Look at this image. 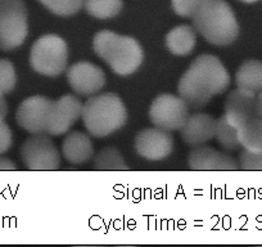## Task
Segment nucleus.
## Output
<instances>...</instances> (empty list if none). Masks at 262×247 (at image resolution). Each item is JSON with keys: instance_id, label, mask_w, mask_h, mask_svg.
Masks as SVG:
<instances>
[{"instance_id": "6e6552de", "label": "nucleus", "mask_w": 262, "mask_h": 247, "mask_svg": "<svg viewBox=\"0 0 262 247\" xmlns=\"http://www.w3.org/2000/svg\"><path fill=\"white\" fill-rule=\"evenodd\" d=\"M189 106L179 95L160 94L152 102L149 118L156 128L166 132H176L184 127L189 117Z\"/></svg>"}, {"instance_id": "cd10ccee", "label": "nucleus", "mask_w": 262, "mask_h": 247, "mask_svg": "<svg viewBox=\"0 0 262 247\" xmlns=\"http://www.w3.org/2000/svg\"><path fill=\"white\" fill-rule=\"evenodd\" d=\"M17 170V165L12 160L0 156V171H12Z\"/></svg>"}, {"instance_id": "a878e982", "label": "nucleus", "mask_w": 262, "mask_h": 247, "mask_svg": "<svg viewBox=\"0 0 262 247\" xmlns=\"http://www.w3.org/2000/svg\"><path fill=\"white\" fill-rule=\"evenodd\" d=\"M239 169L247 171H262V151L253 152L243 148L239 155Z\"/></svg>"}, {"instance_id": "aec40b11", "label": "nucleus", "mask_w": 262, "mask_h": 247, "mask_svg": "<svg viewBox=\"0 0 262 247\" xmlns=\"http://www.w3.org/2000/svg\"><path fill=\"white\" fill-rule=\"evenodd\" d=\"M82 8L94 18H113L122 9V0H82Z\"/></svg>"}, {"instance_id": "f257e3e1", "label": "nucleus", "mask_w": 262, "mask_h": 247, "mask_svg": "<svg viewBox=\"0 0 262 247\" xmlns=\"http://www.w3.org/2000/svg\"><path fill=\"white\" fill-rule=\"evenodd\" d=\"M230 85V75L217 57L211 54L198 55L193 60L178 85L179 97L189 108L200 110L215 95L221 94Z\"/></svg>"}, {"instance_id": "6ab92c4d", "label": "nucleus", "mask_w": 262, "mask_h": 247, "mask_svg": "<svg viewBox=\"0 0 262 247\" xmlns=\"http://www.w3.org/2000/svg\"><path fill=\"white\" fill-rule=\"evenodd\" d=\"M238 138L241 147L244 150L261 152L262 151V120L253 117L243 123L238 129Z\"/></svg>"}, {"instance_id": "412c9836", "label": "nucleus", "mask_w": 262, "mask_h": 247, "mask_svg": "<svg viewBox=\"0 0 262 247\" xmlns=\"http://www.w3.org/2000/svg\"><path fill=\"white\" fill-rule=\"evenodd\" d=\"M94 169L108 171L128 170L122 153L113 147H105L94 156Z\"/></svg>"}, {"instance_id": "b1692460", "label": "nucleus", "mask_w": 262, "mask_h": 247, "mask_svg": "<svg viewBox=\"0 0 262 247\" xmlns=\"http://www.w3.org/2000/svg\"><path fill=\"white\" fill-rule=\"evenodd\" d=\"M17 75L13 64L9 59H0V93L8 94L16 88Z\"/></svg>"}, {"instance_id": "20e7f679", "label": "nucleus", "mask_w": 262, "mask_h": 247, "mask_svg": "<svg viewBox=\"0 0 262 247\" xmlns=\"http://www.w3.org/2000/svg\"><path fill=\"white\" fill-rule=\"evenodd\" d=\"M81 118L90 135L104 138L125 125L127 121V110L117 94L102 93L92 95L82 105Z\"/></svg>"}, {"instance_id": "9d476101", "label": "nucleus", "mask_w": 262, "mask_h": 247, "mask_svg": "<svg viewBox=\"0 0 262 247\" xmlns=\"http://www.w3.org/2000/svg\"><path fill=\"white\" fill-rule=\"evenodd\" d=\"M81 100L75 95H63L59 99L53 102L50 108L49 120H48L47 134L53 137L69 133L74 123L82 115Z\"/></svg>"}, {"instance_id": "c85d7f7f", "label": "nucleus", "mask_w": 262, "mask_h": 247, "mask_svg": "<svg viewBox=\"0 0 262 247\" xmlns=\"http://www.w3.org/2000/svg\"><path fill=\"white\" fill-rule=\"evenodd\" d=\"M8 115V103L4 98L3 93H0V122H3Z\"/></svg>"}, {"instance_id": "4468645a", "label": "nucleus", "mask_w": 262, "mask_h": 247, "mask_svg": "<svg viewBox=\"0 0 262 247\" xmlns=\"http://www.w3.org/2000/svg\"><path fill=\"white\" fill-rule=\"evenodd\" d=\"M256 93L236 88L226 97L224 116L233 127L239 129L247 121L256 117Z\"/></svg>"}, {"instance_id": "4be33fe9", "label": "nucleus", "mask_w": 262, "mask_h": 247, "mask_svg": "<svg viewBox=\"0 0 262 247\" xmlns=\"http://www.w3.org/2000/svg\"><path fill=\"white\" fill-rule=\"evenodd\" d=\"M219 145L226 151H236L241 147L238 138V128L233 127L225 116H221L216 123V134Z\"/></svg>"}, {"instance_id": "0eeeda50", "label": "nucleus", "mask_w": 262, "mask_h": 247, "mask_svg": "<svg viewBox=\"0 0 262 247\" xmlns=\"http://www.w3.org/2000/svg\"><path fill=\"white\" fill-rule=\"evenodd\" d=\"M21 158L30 170L52 171L60 168L59 151L47 133L27 138L21 147Z\"/></svg>"}, {"instance_id": "a211bd4d", "label": "nucleus", "mask_w": 262, "mask_h": 247, "mask_svg": "<svg viewBox=\"0 0 262 247\" xmlns=\"http://www.w3.org/2000/svg\"><path fill=\"white\" fill-rule=\"evenodd\" d=\"M235 84L253 93L262 92V62L251 59L241 65L235 74Z\"/></svg>"}, {"instance_id": "f8f14e48", "label": "nucleus", "mask_w": 262, "mask_h": 247, "mask_svg": "<svg viewBox=\"0 0 262 247\" xmlns=\"http://www.w3.org/2000/svg\"><path fill=\"white\" fill-rule=\"evenodd\" d=\"M67 80L75 93L82 97H92L105 85V74L97 65L82 60L67 70Z\"/></svg>"}, {"instance_id": "2eb2a0df", "label": "nucleus", "mask_w": 262, "mask_h": 247, "mask_svg": "<svg viewBox=\"0 0 262 247\" xmlns=\"http://www.w3.org/2000/svg\"><path fill=\"white\" fill-rule=\"evenodd\" d=\"M216 120L208 113L189 115L184 127L180 129L181 139L189 147H198L210 142L216 134Z\"/></svg>"}, {"instance_id": "5701e85b", "label": "nucleus", "mask_w": 262, "mask_h": 247, "mask_svg": "<svg viewBox=\"0 0 262 247\" xmlns=\"http://www.w3.org/2000/svg\"><path fill=\"white\" fill-rule=\"evenodd\" d=\"M52 13L60 17L76 14L82 8V0H39Z\"/></svg>"}, {"instance_id": "1a4fd4ad", "label": "nucleus", "mask_w": 262, "mask_h": 247, "mask_svg": "<svg viewBox=\"0 0 262 247\" xmlns=\"http://www.w3.org/2000/svg\"><path fill=\"white\" fill-rule=\"evenodd\" d=\"M52 105L53 100L47 97H42V95L26 98L17 110V123L30 134L47 133Z\"/></svg>"}, {"instance_id": "423d86ee", "label": "nucleus", "mask_w": 262, "mask_h": 247, "mask_svg": "<svg viewBox=\"0 0 262 247\" xmlns=\"http://www.w3.org/2000/svg\"><path fill=\"white\" fill-rule=\"evenodd\" d=\"M29 34V16L24 0H0V50L21 47Z\"/></svg>"}, {"instance_id": "7c9ffc66", "label": "nucleus", "mask_w": 262, "mask_h": 247, "mask_svg": "<svg viewBox=\"0 0 262 247\" xmlns=\"http://www.w3.org/2000/svg\"><path fill=\"white\" fill-rule=\"evenodd\" d=\"M241 2H243V3L251 4V3H256V2H258V0H241Z\"/></svg>"}, {"instance_id": "bb28decb", "label": "nucleus", "mask_w": 262, "mask_h": 247, "mask_svg": "<svg viewBox=\"0 0 262 247\" xmlns=\"http://www.w3.org/2000/svg\"><path fill=\"white\" fill-rule=\"evenodd\" d=\"M13 145V135L11 128L6 122H0V155H4L11 150Z\"/></svg>"}, {"instance_id": "f3484780", "label": "nucleus", "mask_w": 262, "mask_h": 247, "mask_svg": "<svg viewBox=\"0 0 262 247\" xmlns=\"http://www.w3.org/2000/svg\"><path fill=\"white\" fill-rule=\"evenodd\" d=\"M196 43V31L194 27L181 25L168 31L166 36V47L175 55H188L193 52Z\"/></svg>"}, {"instance_id": "c756f323", "label": "nucleus", "mask_w": 262, "mask_h": 247, "mask_svg": "<svg viewBox=\"0 0 262 247\" xmlns=\"http://www.w3.org/2000/svg\"><path fill=\"white\" fill-rule=\"evenodd\" d=\"M256 116L262 120V92L257 93V102H256Z\"/></svg>"}, {"instance_id": "39448f33", "label": "nucleus", "mask_w": 262, "mask_h": 247, "mask_svg": "<svg viewBox=\"0 0 262 247\" xmlns=\"http://www.w3.org/2000/svg\"><path fill=\"white\" fill-rule=\"evenodd\" d=\"M30 65L35 72L44 76H59L67 70L69 47L64 39L54 34L40 36L30 53Z\"/></svg>"}, {"instance_id": "dca6fc26", "label": "nucleus", "mask_w": 262, "mask_h": 247, "mask_svg": "<svg viewBox=\"0 0 262 247\" xmlns=\"http://www.w3.org/2000/svg\"><path fill=\"white\" fill-rule=\"evenodd\" d=\"M62 155L72 165L85 163L94 157V146L82 132L69 133L62 143Z\"/></svg>"}, {"instance_id": "393cba45", "label": "nucleus", "mask_w": 262, "mask_h": 247, "mask_svg": "<svg viewBox=\"0 0 262 247\" xmlns=\"http://www.w3.org/2000/svg\"><path fill=\"white\" fill-rule=\"evenodd\" d=\"M206 0H171L172 9L178 16L193 18Z\"/></svg>"}, {"instance_id": "ddd939ff", "label": "nucleus", "mask_w": 262, "mask_h": 247, "mask_svg": "<svg viewBox=\"0 0 262 247\" xmlns=\"http://www.w3.org/2000/svg\"><path fill=\"white\" fill-rule=\"evenodd\" d=\"M188 165L191 170L234 171L239 170V162L228 153L220 152L212 147L198 146L189 152Z\"/></svg>"}, {"instance_id": "7ed1b4c3", "label": "nucleus", "mask_w": 262, "mask_h": 247, "mask_svg": "<svg viewBox=\"0 0 262 247\" xmlns=\"http://www.w3.org/2000/svg\"><path fill=\"white\" fill-rule=\"evenodd\" d=\"M193 26L210 44L224 47L236 40L239 25L225 0H206L193 16Z\"/></svg>"}, {"instance_id": "9b49d317", "label": "nucleus", "mask_w": 262, "mask_h": 247, "mask_svg": "<svg viewBox=\"0 0 262 247\" xmlns=\"http://www.w3.org/2000/svg\"><path fill=\"white\" fill-rule=\"evenodd\" d=\"M134 147L140 157L149 161H161L172 153L173 138L170 132L160 128H150L138 133Z\"/></svg>"}, {"instance_id": "f03ea898", "label": "nucleus", "mask_w": 262, "mask_h": 247, "mask_svg": "<svg viewBox=\"0 0 262 247\" xmlns=\"http://www.w3.org/2000/svg\"><path fill=\"white\" fill-rule=\"evenodd\" d=\"M93 49L95 54L105 60L112 71L120 76L134 74L144 59V52L137 39L118 35L110 30H103L95 34Z\"/></svg>"}]
</instances>
